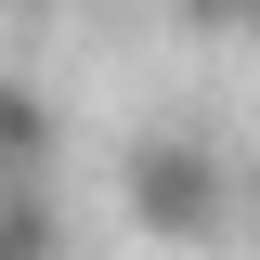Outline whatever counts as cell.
Wrapping results in <instances>:
<instances>
[{"instance_id": "obj_1", "label": "cell", "mask_w": 260, "mask_h": 260, "mask_svg": "<svg viewBox=\"0 0 260 260\" xmlns=\"http://www.w3.org/2000/svg\"><path fill=\"white\" fill-rule=\"evenodd\" d=\"M117 208L143 234H169V247H208V234L234 221V169L208 156L195 130H143V143L117 156Z\"/></svg>"}, {"instance_id": "obj_2", "label": "cell", "mask_w": 260, "mask_h": 260, "mask_svg": "<svg viewBox=\"0 0 260 260\" xmlns=\"http://www.w3.org/2000/svg\"><path fill=\"white\" fill-rule=\"evenodd\" d=\"M52 143H65L52 91H39L26 65H0V182H13V169H52Z\"/></svg>"}, {"instance_id": "obj_3", "label": "cell", "mask_w": 260, "mask_h": 260, "mask_svg": "<svg viewBox=\"0 0 260 260\" xmlns=\"http://www.w3.org/2000/svg\"><path fill=\"white\" fill-rule=\"evenodd\" d=\"M182 39H260V0H169Z\"/></svg>"}, {"instance_id": "obj_4", "label": "cell", "mask_w": 260, "mask_h": 260, "mask_svg": "<svg viewBox=\"0 0 260 260\" xmlns=\"http://www.w3.org/2000/svg\"><path fill=\"white\" fill-rule=\"evenodd\" d=\"M0 13H26V26H39V13H65V0H0Z\"/></svg>"}]
</instances>
